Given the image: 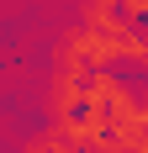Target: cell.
<instances>
[{
    "instance_id": "cell-1",
    "label": "cell",
    "mask_w": 148,
    "mask_h": 153,
    "mask_svg": "<svg viewBox=\"0 0 148 153\" xmlns=\"http://www.w3.org/2000/svg\"><path fill=\"white\" fill-rule=\"evenodd\" d=\"M21 153H79V143L53 122V127H43V132H32V137L21 143Z\"/></svg>"
},
{
    "instance_id": "cell-2",
    "label": "cell",
    "mask_w": 148,
    "mask_h": 153,
    "mask_svg": "<svg viewBox=\"0 0 148 153\" xmlns=\"http://www.w3.org/2000/svg\"><path fill=\"white\" fill-rule=\"evenodd\" d=\"M127 153H148V111H143V122H138V132H132V148Z\"/></svg>"
},
{
    "instance_id": "cell-3",
    "label": "cell",
    "mask_w": 148,
    "mask_h": 153,
    "mask_svg": "<svg viewBox=\"0 0 148 153\" xmlns=\"http://www.w3.org/2000/svg\"><path fill=\"white\" fill-rule=\"evenodd\" d=\"M95 5H111V11H122V0H95Z\"/></svg>"
}]
</instances>
